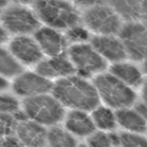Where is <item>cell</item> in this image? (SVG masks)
I'll use <instances>...</instances> for the list:
<instances>
[{
	"label": "cell",
	"mask_w": 147,
	"mask_h": 147,
	"mask_svg": "<svg viewBox=\"0 0 147 147\" xmlns=\"http://www.w3.org/2000/svg\"><path fill=\"white\" fill-rule=\"evenodd\" d=\"M47 147H77L78 142L75 136L68 132L65 128L53 126L46 132Z\"/></svg>",
	"instance_id": "obj_21"
},
{
	"label": "cell",
	"mask_w": 147,
	"mask_h": 147,
	"mask_svg": "<svg viewBox=\"0 0 147 147\" xmlns=\"http://www.w3.org/2000/svg\"><path fill=\"white\" fill-rule=\"evenodd\" d=\"M120 40L127 56L135 61L147 59V27L139 22H128L120 30Z\"/></svg>",
	"instance_id": "obj_8"
},
{
	"label": "cell",
	"mask_w": 147,
	"mask_h": 147,
	"mask_svg": "<svg viewBox=\"0 0 147 147\" xmlns=\"http://www.w3.org/2000/svg\"><path fill=\"white\" fill-rule=\"evenodd\" d=\"M53 83L51 80L42 77L36 72L23 71L13 79L11 88L16 96L29 97L49 94L51 92Z\"/></svg>",
	"instance_id": "obj_9"
},
{
	"label": "cell",
	"mask_w": 147,
	"mask_h": 147,
	"mask_svg": "<svg viewBox=\"0 0 147 147\" xmlns=\"http://www.w3.org/2000/svg\"><path fill=\"white\" fill-rule=\"evenodd\" d=\"M7 41H9V34L4 29L3 26L0 24V46L5 44Z\"/></svg>",
	"instance_id": "obj_30"
},
{
	"label": "cell",
	"mask_w": 147,
	"mask_h": 147,
	"mask_svg": "<svg viewBox=\"0 0 147 147\" xmlns=\"http://www.w3.org/2000/svg\"><path fill=\"white\" fill-rule=\"evenodd\" d=\"M16 1L18 2V4H21V5H23V4L31 3V2H34V0H16Z\"/></svg>",
	"instance_id": "obj_35"
},
{
	"label": "cell",
	"mask_w": 147,
	"mask_h": 147,
	"mask_svg": "<svg viewBox=\"0 0 147 147\" xmlns=\"http://www.w3.org/2000/svg\"><path fill=\"white\" fill-rule=\"evenodd\" d=\"M141 4H142V10L143 12L147 13V0H141Z\"/></svg>",
	"instance_id": "obj_34"
},
{
	"label": "cell",
	"mask_w": 147,
	"mask_h": 147,
	"mask_svg": "<svg viewBox=\"0 0 147 147\" xmlns=\"http://www.w3.org/2000/svg\"><path fill=\"white\" fill-rule=\"evenodd\" d=\"M0 147H22V145L16 137L6 136L0 142Z\"/></svg>",
	"instance_id": "obj_27"
},
{
	"label": "cell",
	"mask_w": 147,
	"mask_h": 147,
	"mask_svg": "<svg viewBox=\"0 0 147 147\" xmlns=\"http://www.w3.org/2000/svg\"><path fill=\"white\" fill-rule=\"evenodd\" d=\"M98 1L99 0H75V2L79 4H83V5H92Z\"/></svg>",
	"instance_id": "obj_33"
},
{
	"label": "cell",
	"mask_w": 147,
	"mask_h": 147,
	"mask_svg": "<svg viewBox=\"0 0 147 147\" xmlns=\"http://www.w3.org/2000/svg\"><path fill=\"white\" fill-rule=\"evenodd\" d=\"M16 138L22 146L45 147L46 146V132L44 126L39 125L30 120L19 122L15 127Z\"/></svg>",
	"instance_id": "obj_14"
},
{
	"label": "cell",
	"mask_w": 147,
	"mask_h": 147,
	"mask_svg": "<svg viewBox=\"0 0 147 147\" xmlns=\"http://www.w3.org/2000/svg\"><path fill=\"white\" fill-rule=\"evenodd\" d=\"M65 129L75 137H89L96 131L91 115L82 110H71L65 115Z\"/></svg>",
	"instance_id": "obj_15"
},
{
	"label": "cell",
	"mask_w": 147,
	"mask_h": 147,
	"mask_svg": "<svg viewBox=\"0 0 147 147\" xmlns=\"http://www.w3.org/2000/svg\"><path fill=\"white\" fill-rule=\"evenodd\" d=\"M122 147H147V139L140 136V134H133L124 132L120 134Z\"/></svg>",
	"instance_id": "obj_23"
},
{
	"label": "cell",
	"mask_w": 147,
	"mask_h": 147,
	"mask_svg": "<svg viewBox=\"0 0 147 147\" xmlns=\"http://www.w3.org/2000/svg\"><path fill=\"white\" fill-rule=\"evenodd\" d=\"M133 109L147 122V104L146 103H144L143 101H142V102H137Z\"/></svg>",
	"instance_id": "obj_28"
},
{
	"label": "cell",
	"mask_w": 147,
	"mask_h": 147,
	"mask_svg": "<svg viewBox=\"0 0 147 147\" xmlns=\"http://www.w3.org/2000/svg\"><path fill=\"white\" fill-rule=\"evenodd\" d=\"M109 138H110V141L112 144V147H117L121 146V137H120V134L116 133V132H108Z\"/></svg>",
	"instance_id": "obj_29"
},
{
	"label": "cell",
	"mask_w": 147,
	"mask_h": 147,
	"mask_svg": "<svg viewBox=\"0 0 147 147\" xmlns=\"http://www.w3.org/2000/svg\"><path fill=\"white\" fill-rule=\"evenodd\" d=\"M117 125L126 130L128 133L141 134L146 132L147 122L134 109L123 108L116 110Z\"/></svg>",
	"instance_id": "obj_17"
},
{
	"label": "cell",
	"mask_w": 147,
	"mask_h": 147,
	"mask_svg": "<svg viewBox=\"0 0 147 147\" xmlns=\"http://www.w3.org/2000/svg\"><path fill=\"white\" fill-rule=\"evenodd\" d=\"M34 39L41 52L49 57H55L64 53L67 39L57 30L49 26L38 28L34 32Z\"/></svg>",
	"instance_id": "obj_12"
},
{
	"label": "cell",
	"mask_w": 147,
	"mask_h": 147,
	"mask_svg": "<svg viewBox=\"0 0 147 147\" xmlns=\"http://www.w3.org/2000/svg\"><path fill=\"white\" fill-rule=\"evenodd\" d=\"M89 32L86 28L82 27V26L75 25L73 27L69 28L67 31V40L71 41V42H75L76 44H81L84 43L89 39Z\"/></svg>",
	"instance_id": "obj_24"
},
{
	"label": "cell",
	"mask_w": 147,
	"mask_h": 147,
	"mask_svg": "<svg viewBox=\"0 0 147 147\" xmlns=\"http://www.w3.org/2000/svg\"><path fill=\"white\" fill-rule=\"evenodd\" d=\"M8 50L23 65H36L42 60L41 52L36 39L29 35H17L8 41Z\"/></svg>",
	"instance_id": "obj_10"
},
{
	"label": "cell",
	"mask_w": 147,
	"mask_h": 147,
	"mask_svg": "<svg viewBox=\"0 0 147 147\" xmlns=\"http://www.w3.org/2000/svg\"><path fill=\"white\" fill-rule=\"evenodd\" d=\"M20 108V103L15 96L8 93H0V114H14Z\"/></svg>",
	"instance_id": "obj_22"
},
{
	"label": "cell",
	"mask_w": 147,
	"mask_h": 147,
	"mask_svg": "<svg viewBox=\"0 0 147 147\" xmlns=\"http://www.w3.org/2000/svg\"><path fill=\"white\" fill-rule=\"evenodd\" d=\"M0 24L8 34L28 35L39 28L36 12L21 4L6 6L0 14Z\"/></svg>",
	"instance_id": "obj_5"
},
{
	"label": "cell",
	"mask_w": 147,
	"mask_h": 147,
	"mask_svg": "<svg viewBox=\"0 0 147 147\" xmlns=\"http://www.w3.org/2000/svg\"><path fill=\"white\" fill-rule=\"evenodd\" d=\"M36 14L53 29H69L80 21L76 7L65 0H36Z\"/></svg>",
	"instance_id": "obj_3"
},
{
	"label": "cell",
	"mask_w": 147,
	"mask_h": 147,
	"mask_svg": "<svg viewBox=\"0 0 147 147\" xmlns=\"http://www.w3.org/2000/svg\"><path fill=\"white\" fill-rule=\"evenodd\" d=\"M16 121L10 114H0V135L9 136L13 131H15Z\"/></svg>",
	"instance_id": "obj_26"
},
{
	"label": "cell",
	"mask_w": 147,
	"mask_h": 147,
	"mask_svg": "<svg viewBox=\"0 0 147 147\" xmlns=\"http://www.w3.org/2000/svg\"><path fill=\"white\" fill-rule=\"evenodd\" d=\"M9 87H10V83H9V81H8L7 78L0 75V93L5 92Z\"/></svg>",
	"instance_id": "obj_31"
},
{
	"label": "cell",
	"mask_w": 147,
	"mask_h": 147,
	"mask_svg": "<svg viewBox=\"0 0 147 147\" xmlns=\"http://www.w3.org/2000/svg\"><path fill=\"white\" fill-rule=\"evenodd\" d=\"M22 147H30V146H22Z\"/></svg>",
	"instance_id": "obj_38"
},
{
	"label": "cell",
	"mask_w": 147,
	"mask_h": 147,
	"mask_svg": "<svg viewBox=\"0 0 147 147\" xmlns=\"http://www.w3.org/2000/svg\"><path fill=\"white\" fill-rule=\"evenodd\" d=\"M77 147H89L88 145H87V144H78V146H77Z\"/></svg>",
	"instance_id": "obj_37"
},
{
	"label": "cell",
	"mask_w": 147,
	"mask_h": 147,
	"mask_svg": "<svg viewBox=\"0 0 147 147\" xmlns=\"http://www.w3.org/2000/svg\"><path fill=\"white\" fill-rule=\"evenodd\" d=\"M141 97L142 101L147 104V81L143 82L141 85Z\"/></svg>",
	"instance_id": "obj_32"
},
{
	"label": "cell",
	"mask_w": 147,
	"mask_h": 147,
	"mask_svg": "<svg viewBox=\"0 0 147 147\" xmlns=\"http://www.w3.org/2000/svg\"><path fill=\"white\" fill-rule=\"evenodd\" d=\"M85 24L89 29L100 35H114L122 28L121 18L110 6L95 4L84 14Z\"/></svg>",
	"instance_id": "obj_7"
},
{
	"label": "cell",
	"mask_w": 147,
	"mask_h": 147,
	"mask_svg": "<svg viewBox=\"0 0 147 147\" xmlns=\"http://www.w3.org/2000/svg\"><path fill=\"white\" fill-rule=\"evenodd\" d=\"M117 147H122V146H117Z\"/></svg>",
	"instance_id": "obj_39"
},
{
	"label": "cell",
	"mask_w": 147,
	"mask_h": 147,
	"mask_svg": "<svg viewBox=\"0 0 147 147\" xmlns=\"http://www.w3.org/2000/svg\"><path fill=\"white\" fill-rule=\"evenodd\" d=\"M68 57L79 76L88 78L99 75L107 68V61L89 44H75L70 47Z\"/></svg>",
	"instance_id": "obj_6"
},
{
	"label": "cell",
	"mask_w": 147,
	"mask_h": 147,
	"mask_svg": "<svg viewBox=\"0 0 147 147\" xmlns=\"http://www.w3.org/2000/svg\"><path fill=\"white\" fill-rule=\"evenodd\" d=\"M53 96L64 107L72 110L92 111L100 105V99L93 83L81 76L57 79L51 89Z\"/></svg>",
	"instance_id": "obj_1"
},
{
	"label": "cell",
	"mask_w": 147,
	"mask_h": 147,
	"mask_svg": "<svg viewBox=\"0 0 147 147\" xmlns=\"http://www.w3.org/2000/svg\"><path fill=\"white\" fill-rule=\"evenodd\" d=\"M92 46L105 60L121 62L127 57V53L121 40L113 35H99L93 38Z\"/></svg>",
	"instance_id": "obj_13"
},
{
	"label": "cell",
	"mask_w": 147,
	"mask_h": 147,
	"mask_svg": "<svg viewBox=\"0 0 147 147\" xmlns=\"http://www.w3.org/2000/svg\"><path fill=\"white\" fill-rule=\"evenodd\" d=\"M87 145L89 147H112L108 132L95 131L91 134L87 140Z\"/></svg>",
	"instance_id": "obj_25"
},
{
	"label": "cell",
	"mask_w": 147,
	"mask_h": 147,
	"mask_svg": "<svg viewBox=\"0 0 147 147\" xmlns=\"http://www.w3.org/2000/svg\"><path fill=\"white\" fill-rule=\"evenodd\" d=\"M36 72L42 77L51 80L53 78L61 79L72 76L76 70L69 57L63 53L57 56L41 60L39 63L36 64Z\"/></svg>",
	"instance_id": "obj_11"
},
{
	"label": "cell",
	"mask_w": 147,
	"mask_h": 147,
	"mask_svg": "<svg viewBox=\"0 0 147 147\" xmlns=\"http://www.w3.org/2000/svg\"><path fill=\"white\" fill-rule=\"evenodd\" d=\"M111 4L119 17L130 21L139 18L143 12L141 0H111Z\"/></svg>",
	"instance_id": "obj_19"
},
{
	"label": "cell",
	"mask_w": 147,
	"mask_h": 147,
	"mask_svg": "<svg viewBox=\"0 0 147 147\" xmlns=\"http://www.w3.org/2000/svg\"><path fill=\"white\" fill-rule=\"evenodd\" d=\"M142 68H143V72L144 74L147 76V59H145L143 61V66H142Z\"/></svg>",
	"instance_id": "obj_36"
},
{
	"label": "cell",
	"mask_w": 147,
	"mask_h": 147,
	"mask_svg": "<svg viewBox=\"0 0 147 147\" xmlns=\"http://www.w3.org/2000/svg\"><path fill=\"white\" fill-rule=\"evenodd\" d=\"M20 108L28 120L42 126H55L65 118V107L49 94L23 99Z\"/></svg>",
	"instance_id": "obj_4"
},
{
	"label": "cell",
	"mask_w": 147,
	"mask_h": 147,
	"mask_svg": "<svg viewBox=\"0 0 147 147\" xmlns=\"http://www.w3.org/2000/svg\"><path fill=\"white\" fill-rule=\"evenodd\" d=\"M23 72V66L15 59L8 48L0 46V75L5 78H15Z\"/></svg>",
	"instance_id": "obj_20"
},
{
	"label": "cell",
	"mask_w": 147,
	"mask_h": 147,
	"mask_svg": "<svg viewBox=\"0 0 147 147\" xmlns=\"http://www.w3.org/2000/svg\"><path fill=\"white\" fill-rule=\"evenodd\" d=\"M94 86L100 101L111 109L129 108L135 104L136 93L111 73H101L94 79Z\"/></svg>",
	"instance_id": "obj_2"
},
{
	"label": "cell",
	"mask_w": 147,
	"mask_h": 147,
	"mask_svg": "<svg viewBox=\"0 0 147 147\" xmlns=\"http://www.w3.org/2000/svg\"><path fill=\"white\" fill-rule=\"evenodd\" d=\"M110 73L130 88L139 87L143 83L141 70L132 63L117 62L111 66Z\"/></svg>",
	"instance_id": "obj_16"
},
{
	"label": "cell",
	"mask_w": 147,
	"mask_h": 147,
	"mask_svg": "<svg viewBox=\"0 0 147 147\" xmlns=\"http://www.w3.org/2000/svg\"><path fill=\"white\" fill-rule=\"evenodd\" d=\"M92 120L96 128H99L100 131L111 132L117 127V120L116 114L113 109L107 106H97L92 110L91 114Z\"/></svg>",
	"instance_id": "obj_18"
}]
</instances>
